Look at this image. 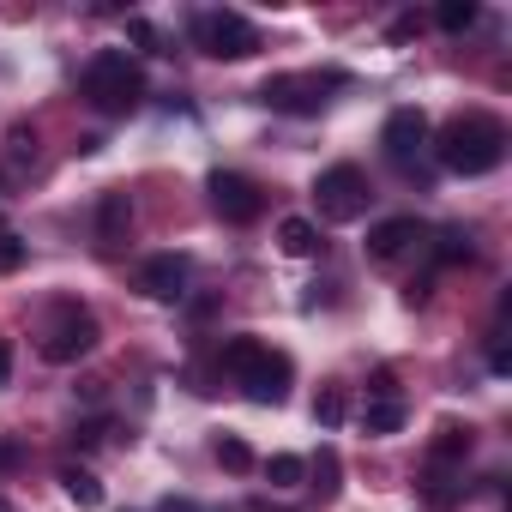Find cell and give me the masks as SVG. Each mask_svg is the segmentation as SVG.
<instances>
[{"instance_id":"cell-1","label":"cell","mask_w":512,"mask_h":512,"mask_svg":"<svg viewBox=\"0 0 512 512\" xmlns=\"http://www.w3.org/2000/svg\"><path fill=\"white\" fill-rule=\"evenodd\" d=\"M500 157H506V127H500L494 115L470 109V115L446 121V133H440V163H446L452 175H488V169H500Z\"/></svg>"},{"instance_id":"cell-2","label":"cell","mask_w":512,"mask_h":512,"mask_svg":"<svg viewBox=\"0 0 512 512\" xmlns=\"http://www.w3.org/2000/svg\"><path fill=\"white\" fill-rule=\"evenodd\" d=\"M223 374H235V386L253 404H284L290 398V356L260 344V338H229L223 344Z\"/></svg>"},{"instance_id":"cell-3","label":"cell","mask_w":512,"mask_h":512,"mask_svg":"<svg viewBox=\"0 0 512 512\" xmlns=\"http://www.w3.org/2000/svg\"><path fill=\"white\" fill-rule=\"evenodd\" d=\"M85 97L103 109V115H127V109H139L145 103V73H139V61L127 55V49H103L91 67H85Z\"/></svg>"},{"instance_id":"cell-4","label":"cell","mask_w":512,"mask_h":512,"mask_svg":"<svg viewBox=\"0 0 512 512\" xmlns=\"http://www.w3.org/2000/svg\"><path fill=\"white\" fill-rule=\"evenodd\" d=\"M187 37H193V49L211 55V61H247V55H260V31H253L241 13H229V7H205V13H193Z\"/></svg>"},{"instance_id":"cell-5","label":"cell","mask_w":512,"mask_h":512,"mask_svg":"<svg viewBox=\"0 0 512 512\" xmlns=\"http://www.w3.org/2000/svg\"><path fill=\"white\" fill-rule=\"evenodd\" d=\"M368 175L356 169V163H332L320 181H314V205H320V217L326 223H356L362 211H368Z\"/></svg>"},{"instance_id":"cell-6","label":"cell","mask_w":512,"mask_h":512,"mask_svg":"<svg viewBox=\"0 0 512 512\" xmlns=\"http://www.w3.org/2000/svg\"><path fill=\"white\" fill-rule=\"evenodd\" d=\"M332 85H338V73H272L260 85V103L278 115H320Z\"/></svg>"},{"instance_id":"cell-7","label":"cell","mask_w":512,"mask_h":512,"mask_svg":"<svg viewBox=\"0 0 512 512\" xmlns=\"http://www.w3.org/2000/svg\"><path fill=\"white\" fill-rule=\"evenodd\" d=\"M211 205H217V217L223 223H253L266 211V193H260V181H247V175H235V169H211Z\"/></svg>"},{"instance_id":"cell-8","label":"cell","mask_w":512,"mask_h":512,"mask_svg":"<svg viewBox=\"0 0 512 512\" xmlns=\"http://www.w3.org/2000/svg\"><path fill=\"white\" fill-rule=\"evenodd\" d=\"M97 350V320L85 308H61L55 326L43 332V362H79Z\"/></svg>"},{"instance_id":"cell-9","label":"cell","mask_w":512,"mask_h":512,"mask_svg":"<svg viewBox=\"0 0 512 512\" xmlns=\"http://www.w3.org/2000/svg\"><path fill=\"white\" fill-rule=\"evenodd\" d=\"M187 278H193V260L187 253H151V260L139 266V290L151 302H181L187 296Z\"/></svg>"},{"instance_id":"cell-10","label":"cell","mask_w":512,"mask_h":512,"mask_svg":"<svg viewBox=\"0 0 512 512\" xmlns=\"http://www.w3.org/2000/svg\"><path fill=\"white\" fill-rule=\"evenodd\" d=\"M380 145H386L392 163H410V157L428 145V115H422V109H392L386 127H380Z\"/></svg>"},{"instance_id":"cell-11","label":"cell","mask_w":512,"mask_h":512,"mask_svg":"<svg viewBox=\"0 0 512 512\" xmlns=\"http://www.w3.org/2000/svg\"><path fill=\"white\" fill-rule=\"evenodd\" d=\"M416 241H428V229L416 217H386V223L368 229V260H404Z\"/></svg>"},{"instance_id":"cell-12","label":"cell","mask_w":512,"mask_h":512,"mask_svg":"<svg viewBox=\"0 0 512 512\" xmlns=\"http://www.w3.org/2000/svg\"><path fill=\"white\" fill-rule=\"evenodd\" d=\"M464 476L452 470V464H428L422 476H416V500L428 506V512H452V506H464Z\"/></svg>"},{"instance_id":"cell-13","label":"cell","mask_w":512,"mask_h":512,"mask_svg":"<svg viewBox=\"0 0 512 512\" xmlns=\"http://www.w3.org/2000/svg\"><path fill=\"white\" fill-rule=\"evenodd\" d=\"M127 223H133V199L127 193H103V205H97V241L103 247H121Z\"/></svg>"},{"instance_id":"cell-14","label":"cell","mask_w":512,"mask_h":512,"mask_svg":"<svg viewBox=\"0 0 512 512\" xmlns=\"http://www.w3.org/2000/svg\"><path fill=\"white\" fill-rule=\"evenodd\" d=\"M470 428H458V422H440L434 428V440H428V464H458V458H470Z\"/></svg>"},{"instance_id":"cell-15","label":"cell","mask_w":512,"mask_h":512,"mask_svg":"<svg viewBox=\"0 0 512 512\" xmlns=\"http://www.w3.org/2000/svg\"><path fill=\"white\" fill-rule=\"evenodd\" d=\"M278 247L290 253V260H308V253H320V229L308 217H284L278 223Z\"/></svg>"},{"instance_id":"cell-16","label":"cell","mask_w":512,"mask_h":512,"mask_svg":"<svg viewBox=\"0 0 512 512\" xmlns=\"http://www.w3.org/2000/svg\"><path fill=\"white\" fill-rule=\"evenodd\" d=\"M404 416H410L404 398H368V404H362V428H368V434H398Z\"/></svg>"},{"instance_id":"cell-17","label":"cell","mask_w":512,"mask_h":512,"mask_svg":"<svg viewBox=\"0 0 512 512\" xmlns=\"http://www.w3.org/2000/svg\"><path fill=\"white\" fill-rule=\"evenodd\" d=\"M61 488H67V500H79V506H103V482H97L85 464H67V470H61Z\"/></svg>"},{"instance_id":"cell-18","label":"cell","mask_w":512,"mask_h":512,"mask_svg":"<svg viewBox=\"0 0 512 512\" xmlns=\"http://www.w3.org/2000/svg\"><path fill=\"white\" fill-rule=\"evenodd\" d=\"M217 464H223L229 476H247V470H253V446H247L241 434H223V440H217Z\"/></svg>"},{"instance_id":"cell-19","label":"cell","mask_w":512,"mask_h":512,"mask_svg":"<svg viewBox=\"0 0 512 512\" xmlns=\"http://www.w3.org/2000/svg\"><path fill=\"white\" fill-rule=\"evenodd\" d=\"M302 476H308V464H302L296 452H278V458H266V482H272V488H302Z\"/></svg>"},{"instance_id":"cell-20","label":"cell","mask_w":512,"mask_h":512,"mask_svg":"<svg viewBox=\"0 0 512 512\" xmlns=\"http://www.w3.org/2000/svg\"><path fill=\"white\" fill-rule=\"evenodd\" d=\"M476 19H482V13H476V0H446V7L434 13V25H440V31H470Z\"/></svg>"},{"instance_id":"cell-21","label":"cell","mask_w":512,"mask_h":512,"mask_svg":"<svg viewBox=\"0 0 512 512\" xmlns=\"http://www.w3.org/2000/svg\"><path fill=\"white\" fill-rule=\"evenodd\" d=\"M314 422H320L326 434H332V428H344V392H338V386H326V392L314 398Z\"/></svg>"},{"instance_id":"cell-22","label":"cell","mask_w":512,"mask_h":512,"mask_svg":"<svg viewBox=\"0 0 512 512\" xmlns=\"http://www.w3.org/2000/svg\"><path fill=\"white\" fill-rule=\"evenodd\" d=\"M25 253H31V247H25L13 229H0V272H19V266H25Z\"/></svg>"},{"instance_id":"cell-23","label":"cell","mask_w":512,"mask_h":512,"mask_svg":"<svg viewBox=\"0 0 512 512\" xmlns=\"http://www.w3.org/2000/svg\"><path fill=\"white\" fill-rule=\"evenodd\" d=\"M127 37H133L145 55H169V49H163V37H157V25H145V19H127Z\"/></svg>"},{"instance_id":"cell-24","label":"cell","mask_w":512,"mask_h":512,"mask_svg":"<svg viewBox=\"0 0 512 512\" xmlns=\"http://www.w3.org/2000/svg\"><path fill=\"white\" fill-rule=\"evenodd\" d=\"M440 260H470V235L464 229H446L440 235Z\"/></svg>"},{"instance_id":"cell-25","label":"cell","mask_w":512,"mask_h":512,"mask_svg":"<svg viewBox=\"0 0 512 512\" xmlns=\"http://www.w3.org/2000/svg\"><path fill=\"white\" fill-rule=\"evenodd\" d=\"M416 31H422V19H416V13H404V19H392V31H386V37H392V43H404V37H416Z\"/></svg>"},{"instance_id":"cell-26","label":"cell","mask_w":512,"mask_h":512,"mask_svg":"<svg viewBox=\"0 0 512 512\" xmlns=\"http://www.w3.org/2000/svg\"><path fill=\"white\" fill-rule=\"evenodd\" d=\"M109 434H115V428H109V422H103V416H97V422H85V428H79V434H73V440H85V446H97V440H109Z\"/></svg>"},{"instance_id":"cell-27","label":"cell","mask_w":512,"mask_h":512,"mask_svg":"<svg viewBox=\"0 0 512 512\" xmlns=\"http://www.w3.org/2000/svg\"><path fill=\"white\" fill-rule=\"evenodd\" d=\"M7 386H13V350L0 344V392H7Z\"/></svg>"},{"instance_id":"cell-28","label":"cell","mask_w":512,"mask_h":512,"mask_svg":"<svg viewBox=\"0 0 512 512\" xmlns=\"http://www.w3.org/2000/svg\"><path fill=\"white\" fill-rule=\"evenodd\" d=\"M0 512H13V506H7V500H0Z\"/></svg>"}]
</instances>
